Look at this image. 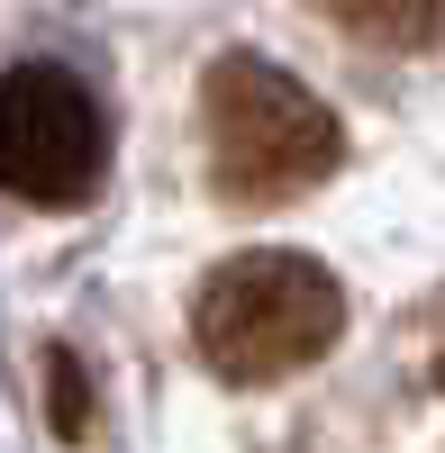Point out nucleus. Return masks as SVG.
Masks as SVG:
<instances>
[{"instance_id":"2","label":"nucleus","mask_w":445,"mask_h":453,"mask_svg":"<svg viewBox=\"0 0 445 453\" xmlns=\"http://www.w3.org/2000/svg\"><path fill=\"white\" fill-rule=\"evenodd\" d=\"M346 335V290L327 263L291 254V245H254L228 254L218 273L191 290V354L237 390H264L309 372L327 345Z\"/></svg>"},{"instance_id":"5","label":"nucleus","mask_w":445,"mask_h":453,"mask_svg":"<svg viewBox=\"0 0 445 453\" xmlns=\"http://www.w3.org/2000/svg\"><path fill=\"white\" fill-rule=\"evenodd\" d=\"M427 372H436V390H445V299H436V318H427Z\"/></svg>"},{"instance_id":"4","label":"nucleus","mask_w":445,"mask_h":453,"mask_svg":"<svg viewBox=\"0 0 445 453\" xmlns=\"http://www.w3.org/2000/svg\"><path fill=\"white\" fill-rule=\"evenodd\" d=\"M355 46H382V55H436L445 46V0H318Z\"/></svg>"},{"instance_id":"1","label":"nucleus","mask_w":445,"mask_h":453,"mask_svg":"<svg viewBox=\"0 0 445 453\" xmlns=\"http://www.w3.org/2000/svg\"><path fill=\"white\" fill-rule=\"evenodd\" d=\"M200 155H209V191L228 209H282V200H309L346 164V127L282 64L218 55L200 73Z\"/></svg>"},{"instance_id":"3","label":"nucleus","mask_w":445,"mask_h":453,"mask_svg":"<svg viewBox=\"0 0 445 453\" xmlns=\"http://www.w3.org/2000/svg\"><path fill=\"white\" fill-rule=\"evenodd\" d=\"M109 173V119L64 64L0 73V191L27 209H82Z\"/></svg>"}]
</instances>
